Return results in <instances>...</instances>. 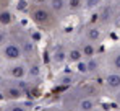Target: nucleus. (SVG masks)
Instances as JSON below:
<instances>
[{"label": "nucleus", "instance_id": "obj_1", "mask_svg": "<svg viewBox=\"0 0 120 111\" xmlns=\"http://www.w3.org/2000/svg\"><path fill=\"white\" fill-rule=\"evenodd\" d=\"M29 20L39 28L41 31H55L60 26L62 20L49 8V5H36V3H28L26 7Z\"/></svg>", "mask_w": 120, "mask_h": 111}, {"label": "nucleus", "instance_id": "obj_2", "mask_svg": "<svg viewBox=\"0 0 120 111\" xmlns=\"http://www.w3.org/2000/svg\"><path fill=\"white\" fill-rule=\"evenodd\" d=\"M94 17L93 21L109 31L120 21V0H104L99 10L94 12Z\"/></svg>", "mask_w": 120, "mask_h": 111}, {"label": "nucleus", "instance_id": "obj_3", "mask_svg": "<svg viewBox=\"0 0 120 111\" xmlns=\"http://www.w3.org/2000/svg\"><path fill=\"white\" fill-rule=\"evenodd\" d=\"M105 34H107V30L99 26L96 21H88V23L81 25L78 28V33H76L78 38L84 39V41H89L93 44H98V46H101L104 43Z\"/></svg>", "mask_w": 120, "mask_h": 111}, {"label": "nucleus", "instance_id": "obj_4", "mask_svg": "<svg viewBox=\"0 0 120 111\" xmlns=\"http://www.w3.org/2000/svg\"><path fill=\"white\" fill-rule=\"evenodd\" d=\"M0 74L8 80H26L28 78V62L26 60L5 62L0 67Z\"/></svg>", "mask_w": 120, "mask_h": 111}, {"label": "nucleus", "instance_id": "obj_5", "mask_svg": "<svg viewBox=\"0 0 120 111\" xmlns=\"http://www.w3.org/2000/svg\"><path fill=\"white\" fill-rule=\"evenodd\" d=\"M99 83H101V88H102V93L110 96V98H114L120 92V72L107 70L101 77Z\"/></svg>", "mask_w": 120, "mask_h": 111}, {"label": "nucleus", "instance_id": "obj_6", "mask_svg": "<svg viewBox=\"0 0 120 111\" xmlns=\"http://www.w3.org/2000/svg\"><path fill=\"white\" fill-rule=\"evenodd\" d=\"M0 57L5 62H15V60H24V56L21 51V46L11 38H8V41L0 47Z\"/></svg>", "mask_w": 120, "mask_h": 111}, {"label": "nucleus", "instance_id": "obj_7", "mask_svg": "<svg viewBox=\"0 0 120 111\" xmlns=\"http://www.w3.org/2000/svg\"><path fill=\"white\" fill-rule=\"evenodd\" d=\"M86 65H88V80H98L107 72L102 54L86 59Z\"/></svg>", "mask_w": 120, "mask_h": 111}, {"label": "nucleus", "instance_id": "obj_8", "mask_svg": "<svg viewBox=\"0 0 120 111\" xmlns=\"http://www.w3.org/2000/svg\"><path fill=\"white\" fill-rule=\"evenodd\" d=\"M49 59H50L52 67H55V69H62L63 65H67L68 64L67 62V43H57L52 47Z\"/></svg>", "mask_w": 120, "mask_h": 111}, {"label": "nucleus", "instance_id": "obj_9", "mask_svg": "<svg viewBox=\"0 0 120 111\" xmlns=\"http://www.w3.org/2000/svg\"><path fill=\"white\" fill-rule=\"evenodd\" d=\"M104 56V62H105V69L112 70V72H120V44L109 47Z\"/></svg>", "mask_w": 120, "mask_h": 111}, {"label": "nucleus", "instance_id": "obj_10", "mask_svg": "<svg viewBox=\"0 0 120 111\" xmlns=\"http://www.w3.org/2000/svg\"><path fill=\"white\" fill-rule=\"evenodd\" d=\"M83 59H84V56L81 52V47L78 44V41H76V38L68 41L67 43V62L70 65H75V64H78Z\"/></svg>", "mask_w": 120, "mask_h": 111}, {"label": "nucleus", "instance_id": "obj_11", "mask_svg": "<svg viewBox=\"0 0 120 111\" xmlns=\"http://www.w3.org/2000/svg\"><path fill=\"white\" fill-rule=\"evenodd\" d=\"M49 8L59 17L62 21L67 20L70 17V12H68V5H67V0H49L47 2Z\"/></svg>", "mask_w": 120, "mask_h": 111}, {"label": "nucleus", "instance_id": "obj_12", "mask_svg": "<svg viewBox=\"0 0 120 111\" xmlns=\"http://www.w3.org/2000/svg\"><path fill=\"white\" fill-rule=\"evenodd\" d=\"M76 41H78V44H80L81 52L84 56V59H89V57H94V56L101 54V46L93 44V43H89V41H84V39H81V38H78V36H76Z\"/></svg>", "mask_w": 120, "mask_h": 111}, {"label": "nucleus", "instance_id": "obj_13", "mask_svg": "<svg viewBox=\"0 0 120 111\" xmlns=\"http://www.w3.org/2000/svg\"><path fill=\"white\" fill-rule=\"evenodd\" d=\"M78 82H84V80H81L75 70H63L57 77V83L59 85H70V87H73Z\"/></svg>", "mask_w": 120, "mask_h": 111}, {"label": "nucleus", "instance_id": "obj_14", "mask_svg": "<svg viewBox=\"0 0 120 111\" xmlns=\"http://www.w3.org/2000/svg\"><path fill=\"white\" fill-rule=\"evenodd\" d=\"M13 23H15V13L8 7L0 10V28H8Z\"/></svg>", "mask_w": 120, "mask_h": 111}, {"label": "nucleus", "instance_id": "obj_15", "mask_svg": "<svg viewBox=\"0 0 120 111\" xmlns=\"http://www.w3.org/2000/svg\"><path fill=\"white\" fill-rule=\"evenodd\" d=\"M70 17L71 15H81L84 12V0H67Z\"/></svg>", "mask_w": 120, "mask_h": 111}, {"label": "nucleus", "instance_id": "obj_16", "mask_svg": "<svg viewBox=\"0 0 120 111\" xmlns=\"http://www.w3.org/2000/svg\"><path fill=\"white\" fill-rule=\"evenodd\" d=\"M0 111H33L29 103H23V101H11L7 106H3Z\"/></svg>", "mask_w": 120, "mask_h": 111}, {"label": "nucleus", "instance_id": "obj_17", "mask_svg": "<svg viewBox=\"0 0 120 111\" xmlns=\"http://www.w3.org/2000/svg\"><path fill=\"white\" fill-rule=\"evenodd\" d=\"M104 3V0H84V12L94 13L99 10V7Z\"/></svg>", "mask_w": 120, "mask_h": 111}, {"label": "nucleus", "instance_id": "obj_18", "mask_svg": "<svg viewBox=\"0 0 120 111\" xmlns=\"http://www.w3.org/2000/svg\"><path fill=\"white\" fill-rule=\"evenodd\" d=\"M8 38H10V33L5 31V28H0V47L8 41Z\"/></svg>", "mask_w": 120, "mask_h": 111}, {"label": "nucleus", "instance_id": "obj_19", "mask_svg": "<svg viewBox=\"0 0 120 111\" xmlns=\"http://www.w3.org/2000/svg\"><path fill=\"white\" fill-rule=\"evenodd\" d=\"M7 82H8V78H5L3 75L0 74V93H2V90L5 88V85H7Z\"/></svg>", "mask_w": 120, "mask_h": 111}, {"label": "nucleus", "instance_id": "obj_20", "mask_svg": "<svg viewBox=\"0 0 120 111\" xmlns=\"http://www.w3.org/2000/svg\"><path fill=\"white\" fill-rule=\"evenodd\" d=\"M49 0H28V3H36V5H47Z\"/></svg>", "mask_w": 120, "mask_h": 111}, {"label": "nucleus", "instance_id": "obj_21", "mask_svg": "<svg viewBox=\"0 0 120 111\" xmlns=\"http://www.w3.org/2000/svg\"><path fill=\"white\" fill-rule=\"evenodd\" d=\"M112 100H114V103L117 105V108H119V110H120V92L117 93V95H115V96H114Z\"/></svg>", "mask_w": 120, "mask_h": 111}, {"label": "nucleus", "instance_id": "obj_22", "mask_svg": "<svg viewBox=\"0 0 120 111\" xmlns=\"http://www.w3.org/2000/svg\"><path fill=\"white\" fill-rule=\"evenodd\" d=\"M93 111H104V110H102V108L99 106V108H96V110H93Z\"/></svg>", "mask_w": 120, "mask_h": 111}, {"label": "nucleus", "instance_id": "obj_23", "mask_svg": "<svg viewBox=\"0 0 120 111\" xmlns=\"http://www.w3.org/2000/svg\"><path fill=\"white\" fill-rule=\"evenodd\" d=\"M119 33H120V28H119Z\"/></svg>", "mask_w": 120, "mask_h": 111}]
</instances>
